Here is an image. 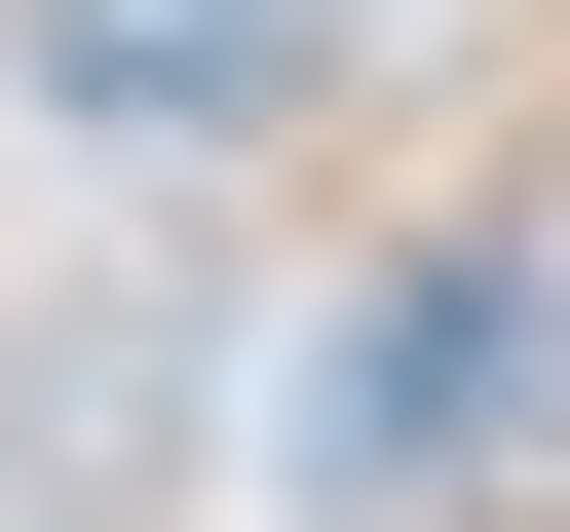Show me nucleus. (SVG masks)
I'll use <instances>...</instances> for the list:
<instances>
[{"instance_id": "obj_1", "label": "nucleus", "mask_w": 570, "mask_h": 532, "mask_svg": "<svg viewBox=\"0 0 570 532\" xmlns=\"http://www.w3.org/2000/svg\"><path fill=\"white\" fill-rule=\"evenodd\" d=\"M190 456H228V305L190 266H39L0 305V532H190Z\"/></svg>"}, {"instance_id": "obj_2", "label": "nucleus", "mask_w": 570, "mask_h": 532, "mask_svg": "<svg viewBox=\"0 0 570 532\" xmlns=\"http://www.w3.org/2000/svg\"><path fill=\"white\" fill-rule=\"evenodd\" d=\"M39 115H115V152H228V115H305V0H39Z\"/></svg>"}]
</instances>
